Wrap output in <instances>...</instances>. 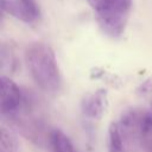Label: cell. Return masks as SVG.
Here are the masks:
<instances>
[{
  "label": "cell",
  "instance_id": "obj_12",
  "mask_svg": "<svg viewBox=\"0 0 152 152\" xmlns=\"http://www.w3.org/2000/svg\"><path fill=\"white\" fill-rule=\"evenodd\" d=\"M138 91L140 93V95H142L144 97L148 99L150 103H151V109H152V78L145 81L138 89ZM152 113V112H151Z\"/></svg>",
  "mask_w": 152,
  "mask_h": 152
},
{
  "label": "cell",
  "instance_id": "obj_5",
  "mask_svg": "<svg viewBox=\"0 0 152 152\" xmlns=\"http://www.w3.org/2000/svg\"><path fill=\"white\" fill-rule=\"evenodd\" d=\"M107 90L97 89L95 91L86 94L81 100L82 114L93 120H100L107 109Z\"/></svg>",
  "mask_w": 152,
  "mask_h": 152
},
{
  "label": "cell",
  "instance_id": "obj_10",
  "mask_svg": "<svg viewBox=\"0 0 152 152\" xmlns=\"http://www.w3.org/2000/svg\"><path fill=\"white\" fill-rule=\"evenodd\" d=\"M141 148L145 152H152V113L146 110L141 133Z\"/></svg>",
  "mask_w": 152,
  "mask_h": 152
},
{
  "label": "cell",
  "instance_id": "obj_9",
  "mask_svg": "<svg viewBox=\"0 0 152 152\" xmlns=\"http://www.w3.org/2000/svg\"><path fill=\"white\" fill-rule=\"evenodd\" d=\"M0 59H1V69L4 71L13 74L18 69V61H17L15 53H14V51L10 44L4 43L1 45Z\"/></svg>",
  "mask_w": 152,
  "mask_h": 152
},
{
  "label": "cell",
  "instance_id": "obj_8",
  "mask_svg": "<svg viewBox=\"0 0 152 152\" xmlns=\"http://www.w3.org/2000/svg\"><path fill=\"white\" fill-rule=\"evenodd\" d=\"M49 146L51 152H77L71 140L61 129L57 128L51 129Z\"/></svg>",
  "mask_w": 152,
  "mask_h": 152
},
{
  "label": "cell",
  "instance_id": "obj_13",
  "mask_svg": "<svg viewBox=\"0 0 152 152\" xmlns=\"http://www.w3.org/2000/svg\"><path fill=\"white\" fill-rule=\"evenodd\" d=\"M26 7H28L33 13H36L37 15H39V10H38V5L36 2V0H20Z\"/></svg>",
  "mask_w": 152,
  "mask_h": 152
},
{
  "label": "cell",
  "instance_id": "obj_6",
  "mask_svg": "<svg viewBox=\"0 0 152 152\" xmlns=\"http://www.w3.org/2000/svg\"><path fill=\"white\" fill-rule=\"evenodd\" d=\"M0 4L2 13H8L24 23H32L38 18V15L26 7L20 0H0Z\"/></svg>",
  "mask_w": 152,
  "mask_h": 152
},
{
  "label": "cell",
  "instance_id": "obj_3",
  "mask_svg": "<svg viewBox=\"0 0 152 152\" xmlns=\"http://www.w3.org/2000/svg\"><path fill=\"white\" fill-rule=\"evenodd\" d=\"M146 109L129 108L122 113L116 122L125 152H137L141 148V133Z\"/></svg>",
  "mask_w": 152,
  "mask_h": 152
},
{
  "label": "cell",
  "instance_id": "obj_2",
  "mask_svg": "<svg viewBox=\"0 0 152 152\" xmlns=\"http://www.w3.org/2000/svg\"><path fill=\"white\" fill-rule=\"evenodd\" d=\"M95 12L101 30L109 37H120L127 25L133 0H87Z\"/></svg>",
  "mask_w": 152,
  "mask_h": 152
},
{
  "label": "cell",
  "instance_id": "obj_4",
  "mask_svg": "<svg viewBox=\"0 0 152 152\" xmlns=\"http://www.w3.org/2000/svg\"><path fill=\"white\" fill-rule=\"evenodd\" d=\"M1 97H0V110L4 119H8L17 114L21 108L25 99V93L7 76H1Z\"/></svg>",
  "mask_w": 152,
  "mask_h": 152
},
{
  "label": "cell",
  "instance_id": "obj_1",
  "mask_svg": "<svg viewBox=\"0 0 152 152\" xmlns=\"http://www.w3.org/2000/svg\"><path fill=\"white\" fill-rule=\"evenodd\" d=\"M25 63L36 84L45 93L55 94L61 88V74L55 52L43 42H33L25 49Z\"/></svg>",
  "mask_w": 152,
  "mask_h": 152
},
{
  "label": "cell",
  "instance_id": "obj_7",
  "mask_svg": "<svg viewBox=\"0 0 152 152\" xmlns=\"http://www.w3.org/2000/svg\"><path fill=\"white\" fill-rule=\"evenodd\" d=\"M21 145L15 132L6 126L0 128V152H20Z\"/></svg>",
  "mask_w": 152,
  "mask_h": 152
},
{
  "label": "cell",
  "instance_id": "obj_11",
  "mask_svg": "<svg viewBox=\"0 0 152 152\" xmlns=\"http://www.w3.org/2000/svg\"><path fill=\"white\" fill-rule=\"evenodd\" d=\"M108 152H125L116 122H112L108 128Z\"/></svg>",
  "mask_w": 152,
  "mask_h": 152
}]
</instances>
